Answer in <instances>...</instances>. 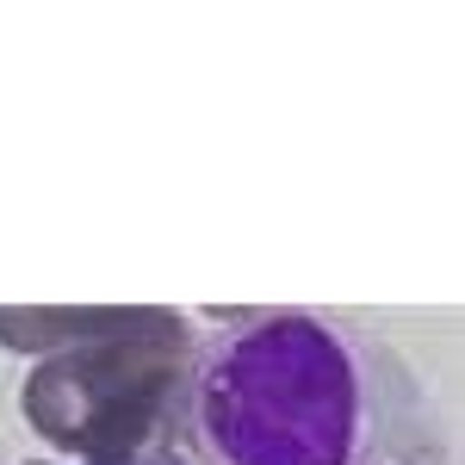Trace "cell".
Wrapping results in <instances>:
<instances>
[{
    "mask_svg": "<svg viewBox=\"0 0 465 465\" xmlns=\"http://www.w3.org/2000/svg\"><path fill=\"white\" fill-rule=\"evenodd\" d=\"M174 391L186 465H453L422 372L335 311H212Z\"/></svg>",
    "mask_w": 465,
    "mask_h": 465,
    "instance_id": "6da1fadb",
    "label": "cell"
},
{
    "mask_svg": "<svg viewBox=\"0 0 465 465\" xmlns=\"http://www.w3.org/2000/svg\"><path fill=\"white\" fill-rule=\"evenodd\" d=\"M143 317V304H81V311H19V304H0V348L13 354H63V348H87V341H106L118 329Z\"/></svg>",
    "mask_w": 465,
    "mask_h": 465,
    "instance_id": "3957f363",
    "label": "cell"
},
{
    "mask_svg": "<svg viewBox=\"0 0 465 465\" xmlns=\"http://www.w3.org/2000/svg\"><path fill=\"white\" fill-rule=\"evenodd\" d=\"M186 354L193 322L168 304H143V317L106 341L44 354L19 385V410L32 434L81 465H131L162 453Z\"/></svg>",
    "mask_w": 465,
    "mask_h": 465,
    "instance_id": "7a4b0ae2",
    "label": "cell"
},
{
    "mask_svg": "<svg viewBox=\"0 0 465 465\" xmlns=\"http://www.w3.org/2000/svg\"><path fill=\"white\" fill-rule=\"evenodd\" d=\"M131 465H186V460H180V453H168V447H162V453H143V460H131Z\"/></svg>",
    "mask_w": 465,
    "mask_h": 465,
    "instance_id": "277c9868",
    "label": "cell"
}]
</instances>
